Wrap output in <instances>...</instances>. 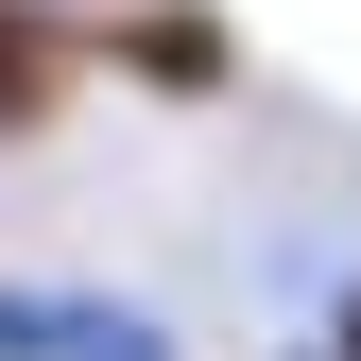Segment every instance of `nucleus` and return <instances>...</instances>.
Returning <instances> with one entry per match:
<instances>
[{"mask_svg": "<svg viewBox=\"0 0 361 361\" xmlns=\"http://www.w3.org/2000/svg\"><path fill=\"white\" fill-rule=\"evenodd\" d=\"M121 52H138L155 86H224V18H207V0H138V35H121Z\"/></svg>", "mask_w": 361, "mask_h": 361, "instance_id": "obj_1", "label": "nucleus"}, {"mask_svg": "<svg viewBox=\"0 0 361 361\" xmlns=\"http://www.w3.org/2000/svg\"><path fill=\"white\" fill-rule=\"evenodd\" d=\"M52 361H172V327L121 293H52Z\"/></svg>", "mask_w": 361, "mask_h": 361, "instance_id": "obj_2", "label": "nucleus"}]
</instances>
